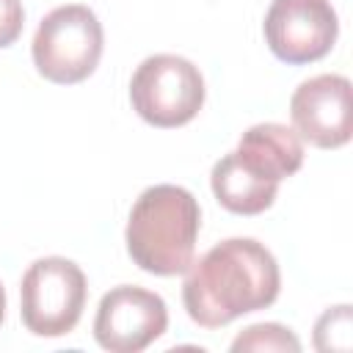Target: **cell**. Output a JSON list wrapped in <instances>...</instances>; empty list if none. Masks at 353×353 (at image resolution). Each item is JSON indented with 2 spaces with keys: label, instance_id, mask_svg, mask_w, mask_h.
<instances>
[{
  "label": "cell",
  "instance_id": "obj_8",
  "mask_svg": "<svg viewBox=\"0 0 353 353\" xmlns=\"http://www.w3.org/2000/svg\"><path fill=\"white\" fill-rule=\"evenodd\" d=\"M292 130L317 149H339L353 132L350 80L345 74H317L303 80L290 97Z\"/></svg>",
  "mask_w": 353,
  "mask_h": 353
},
{
  "label": "cell",
  "instance_id": "obj_1",
  "mask_svg": "<svg viewBox=\"0 0 353 353\" xmlns=\"http://www.w3.org/2000/svg\"><path fill=\"white\" fill-rule=\"evenodd\" d=\"M185 273L182 303L201 328H221L243 314L268 309L281 290L276 256L254 237L215 243Z\"/></svg>",
  "mask_w": 353,
  "mask_h": 353
},
{
  "label": "cell",
  "instance_id": "obj_10",
  "mask_svg": "<svg viewBox=\"0 0 353 353\" xmlns=\"http://www.w3.org/2000/svg\"><path fill=\"white\" fill-rule=\"evenodd\" d=\"M210 185H212L215 201L234 215H259L268 207H273L279 193V182L262 179L254 171H248L234 152L223 154L212 165Z\"/></svg>",
  "mask_w": 353,
  "mask_h": 353
},
{
  "label": "cell",
  "instance_id": "obj_12",
  "mask_svg": "<svg viewBox=\"0 0 353 353\" xmlns=\"http://www.w3.org/2000/svg\"><path fill=\"white\" fill-rule=\"evenodd\" d=\"M350 331H353V320H350L347 303L325 309L314 325V347L317 350H347L350 347Z\"/></svg>",
  "mask_w": 353,
  "mask_h": 353
},
{
  "label": "cell",
  "instance_id": "obj_7",
  "mask_svg": "<svg viewBox=\"0 0 353 353\" xmlns=\"http://www.w3.org/2000/svg\"><path fill=\"white\" fill-rule=\"evenodd\" d=\"M168 328L165 301L143 287L119 284L102 295L94 317V339L110 353H141Z\"/></svg>",
  "mask_w": 353,
  "mask_h": 353
},
{
  "label": "cell",
  "instance_id": "obj_11",
  "mask_svg": "<svg viewBox=\"0 0 353 353\" xmlns=\"http://www.w3.org/2000/svg\"><path fill=\"white\" fill-rule=\"evenodd\" d=\"M232 350H290V353H298L301 342L290 328H284L279 323H256V325H248L243 334L234 336Z\"/></svg>",
  "mask_w": 353,
  "mask_h": 353
},
{
  "label": "cell",
  "instance_id": "obj_9",
  "mask_svg": "<svg viewBox=\"0 0 353 353\" xmlns=\"http://www.w3.org/2000/svg\"><path fill=\"white\" fill-rule=\"evenodd\" d=\"M237 160L262 179L281 182L301 171L303 165V143L298 132L279 121H265L248 127L234 149Z\"/></svg>",
  "mask_w": 353,
  "mask_h": 353
},
{
  "label": "cell",
  "instance_id": "obj_2",
  "mask_svg": "<svg viewBox=\"0 0 353 353\" xmlns=\"http://www.w3.org/2000/svg\"><path fill=\"white\" fill-rule=\"evenodd\" d=\"M201 229V210L179 185L146 188L127 218L124 243L130 259L152 276H179L190 268Z\"/></svg>",
  "mask_w": 353,
  "mask_h": 353
},
{
  "label": "cell",
  "instance_id": "obj_13",
  "mask_svg": "<svg viewBox=\"0 0 353 353\" xmlns=\"http://www.w3.org/2000/svg\"><path fill=\"white\" fill-rule=\"evenodd\" d=\"M25 25L22 0H0V50L11 47Z\"/></svg>",
  "mask_w": 353,
  "mask_h": 353
},
{
  "label": "cell",
  "instance_id": "obj_4",
  "mask_svg": "<svg viewBox=\"0 0 353 353\" xmlns=\"http://www.w3.org/2000/svg\"><path fill=\"white\" fill-rule=\"evenodd\" d=\"M88 298L85 273L66 256L36 259L19 284V317L33 336H66L83 317Z\"/></svg>",
  "mask_w": 353,
  "mask_h": 353
},
{
  "label": "cell",
  "instance_id": "obj_6",
  "mask_svg": "<svg viewBox=\"0 0 353 353\" xmlns=\"http://www.w3.org/2000/svg\"><path fill=\"white\" fill-rule=\"evenodd\" d=\"M265 41L281 63H314L339 36V19L328 0H273L265 11Z\"/></svg>",
  "mask_w": 353,
  "mask_h": 353
},
{
  "label": "cell",
  "instance_id": "obj_3",
  "mask_svg": "<svg viewBox=\"0 0 353 353\" xmlns=\"http://www.w3.org/2000/svg\"><path fill=\"white\" fill-rule=\"evenodd\" d=\"M105 50V30L88 6L72 3L52 8L33 36L36 72L58 85H74L94 74Z\"/></svg>",
  "mask_w": 353,
  "mask_h": 353
},
{
  "label": "cell",
  "instance_id": "obj_5",
  "mask_svg": "<svg viewBox=\"0 0 353 353\" xmlns=\"http://www.w3.org/2000/svg\"><path fill=\"white\" fill-rule=\"evenodd\" d=\"M130 102L146 124L174 130L199 116L204 105V77L199 66L182 55H149L130 80Z\"/></svg>",
  "mask_w": 353,
  "mask_h": 353
},
{
  "label": "cell",
  "instance_id": "obj_14",
  "mask_svg": "<svg viewBox=\"0 0 353 353\" xmlns=\"http://www.w3.org/2000/svg\"><path fill=\"white\" fill-rule=\"evenodd\" d=\"M3 317H6V290L0 284V325H3Z\"/></svg>",
  "mask_w": 353,
  "mask_h": 353
}]
</instances>
